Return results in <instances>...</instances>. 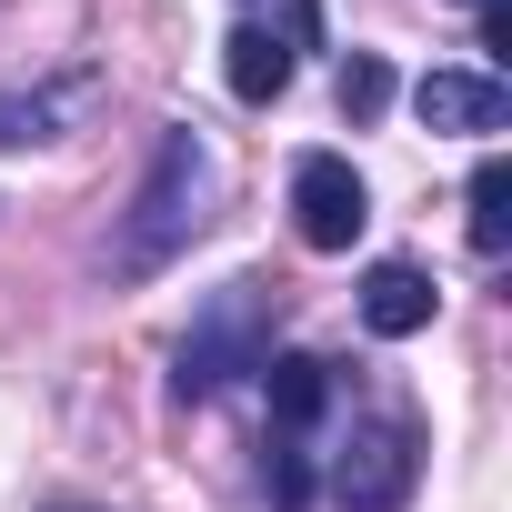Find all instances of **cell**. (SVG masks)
Segmentation results:
<instances>
[{"mask_svg":"<svg viewBox=\"0 0 512 512\" xmlns=\"http://www.w3.org/2000/svg\"><path fill=\"white\" fill-rule=\"evenodd\" d=\"M201 221H211V141L191 121H171L151 141V171H141L121 231H111V282H151L161 262H181L201 241Z\"/></svg>","mask_w":512,"mask_h":512,"instance_id":"6da1fadb","label":"cell"},{"mask_svg":"<svg viewBox=\"0 0 512 512\" xmlns=\"http://www.w3.org/2000/svg\"><path fill=\"white\" fill-rule=\"evenodd\" d=\"M272 322H282V282H262V272L221 282V292L191 312L181 352H171V392H181V402H221L231 382H251V372L272 362Z\"/></svg>","mask_w":512,"mask_h":512,"instance_id":"7a4b0ae2","label":"cell"},{"mask_svg":"<svg viewBox=\"0 0 512 512\" xmlns=\"http://www.w3.org/2000/svg\"><path fill=\"white\" fill-rule=\"evenodd\" d=\"M422 482V432L412 412H382V422H352L342 462H332V502L342 512H402Z\"/></svg>","mask_w":512,"mask_h":512,"instance_id":"3957f363","label":"cell"},{"mask_svg":"<svg viewBox=\"0 0 512 512\" xmlns=\"http://www.w3.org/2000/svg\"><path fill=\"white\" fill-rule=\"evenodd\" d=\"M292 231L312 251H352L372 231V191H362V171L342 151H302L292 161Z\"/></svg>","mask_w":512,"mask_h":512,"instance_id":"277c9868","label":"cell"},{"mask_svg":"<svg viewBox=\"0 0 512 512\" xmlns=\"http://www.w3.org/2000/svg\"><path fill=\"white\" fill-rule=\"evenodd\" d=\"M412 121L442 131V141H492V131L512 121V91H502L492 71H422V81H412Z\"/></svg>","mask_w":512,"mask_h":512,"instance_id":"5b68a950","label":"cell"},{"mask_svg":"<svg viewBox=\"0 0 512 512\" xmlns=\"http://www.w3.org/2000/svg\"><path fill=\"white\" fill-rule=\"evenodd\" d=\"M91 101H101V71H71V81H51V91H0V151H41V141H61Z\"/></svg>","mask_w":512,"mask_h":512,"instance_id":"8992f818","label":"cell"},{"mask_svg":"<svg viewBox=\"0 0 512 512\" xmlns=\"http://www.w3.org/2000/svg\"><path fill=\"white\" fill-rule=\"evenodd\" d=\"M432 272H412V262H372L362 272V332H382V342H412L422 322H432Z\"/></svg>","mask_w":512,"mask_h":512,"instance_id":"52a82bcc","label":"cell"},{"mask_svg":"<svg viewBox=\"0 0 512 512\" xmlns=\"http://www.w3.org/2000/svg\"><path fill=\"white\" fill-rule=\"evenodd\" d=\"M262 392H272V432L312 442L322 412H332V362H312V352H272V362H262Z\"/></svg>","mask_w":512,"mask_h":512,"instance_id":"ba28073f","label":"cell"},{"mask_svg":"<svg viewBox=\"0 0 512 512\" xmlns=\"http://www.w3.org/2000/svg\"><path fill=\"white\" fill-rule=\"evenodd\" d=\"M292 71H302V61H292L262 21H241V31L221 41V81H231V101H251V111H262V101H282V91H292Z\"/></svg>","mask_w":512,"mask_h":512,"instance_id":"9c48e42d","label":"cell"},{"mask_svg":"<svg viewBox=\"0 0 512 512\" xmlns=\"http://www.w3.org/2000/svg\"><path fill=\"white\" fill-rule=\"evenodd\" d=\"M472 251H482V262L512 251V161H502V151L472 171Z\"/></svg>","mask_w":512,"mask_h":512,"instance_id":"30bf717a","label":"cell"},{"mask_svg":"<svg viewBox=\"0 0 512 512\" xmlns=\"http://www.w3.org/2000/svg\"><path fill=\"white\" fill-rule=\"evenodd\" d=\"M262 492H272V512H312V492H322V472H312V442L272 432V452H262Z\"/></svg>","mask_w":512,"mask_h":512,"instance_id":"8fae6325","label":"cell"},{"mask_svg":"<svg viewBox=\"0 0 512 512\" xmlns=\"http://www.w3.org/2000/svg\"><path fill=\"white\" fill-rule=\"evenodd\" d=\"M332 101H342V121H382V111H392V61H382V51H352V61L332 71Z\"/></svg>","mask_w":512,"mask_h":512,"instance_id":"7c38bea8","label":"cell"},{"mask_svg":"<svg viewBox=\"0 0 512 512\" xmlns=\"http://www.w3.org/2000/svg\"><path fill=\"white\" fill-rule=\"evenodd\" d=\"M241 11L262 21V31H272L292 61H302V51H322V0H241Z\"/></svg>","mask_w":512,"mask_h":512,"instance_id":"4fadbf2b","label":"cell"},{"mask_svg":"<svg viewBox=\"0 0 512 512\" xmlns=\"http://www.w3.org/2000/svg\"><path fill=\"white\" fill-rule=\"evenodd\" d=\"M472 11H482V51L502 61V51H512V0H472Z\"/></svg>","mask_w":512,"mask_h":512,"instance_id":"5bb4252c","label":"cell"}]
</instances>
